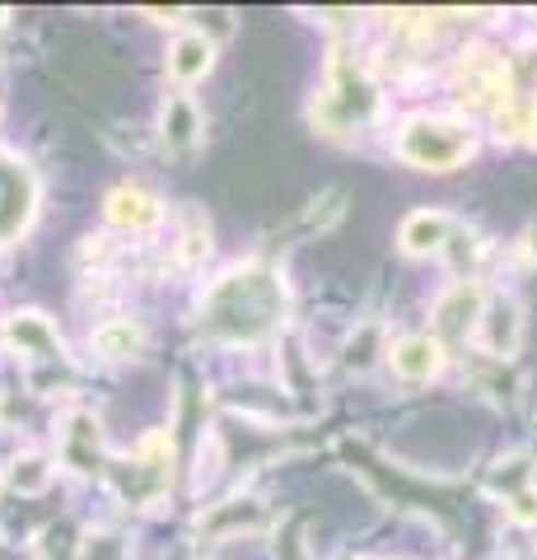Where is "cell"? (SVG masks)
<instances>
[{
    "mask_svg": "<svg viewBox=\"0 0 537 560\" xmlns=\"http://www.w3.org/2000/svg\"><path fill=\"white\" fill-rule=\"evenodd\" d=\"M281 304H285V294L271 271H257V267L234 271L206 300V331L224 341H253L281 318Z\"/></svg>",
    "mask_w": 537,
    "mask_h": 560,
    "instance_id": "1",
    "label": "cell"
},
{
    "mask_svg": "<svg viewBox=\"0 0 537 560\" xmlns=\"http://www.w3.org/2000/svg\"><path fill=\"white\" fill-rule=\"evenodd\" d=\"M397 154L416 168L444 173V168H458L467 154H472V131H467L458 117L421 113V117L407 121L402 136H397Z\"/></svg>",
    "mask_w": 537,
    "mask_h": 560,
    "instance_id": "2",
    "label": "cell"
},
{
    "mask_svg": "<svg viewBox=\"0 0 537 560\" xmlns=\"http://www.w3.org/2000/svg\"><path fill=\"white\" fill-rule=\"evenodd\" d=\"M33 201H38L33 173L14 160V154L0 150V243H10L28 224Z\"/></svg>",
    "mask_w": 537,
    "mask_h": 560,
    "instance_id": "3",
    "label": "cell"
},
{
    "mask_svg": "<svg viewBox=\"0 0 537 560\" xmlns=\"http://www.w3.org/2000/svg\"><path fill=\"white\" fill-rule=\"evenodd\" d=\"M477 337L487 346V355H514L518 337H524V313H518V304L505 300V294H495L491 304H481Z\"/></svg>",
    "mask_w": 537,
    "mask_h": 560,
    "instance_id": "4",
    "label": "cell"
},
{
    "mask_svg": "<svg viewBox=\"0 0 537 560\" xmlns=\"http://www.w3.org/2000/svg\"><path fill=\"white\" fill-rule=\"evenodd\" d=\"M481 304H487V290L477 285V280H458V285H448L435 304V327L444 337H467V331L477 327L481 318Z\"/></svg>",
    "mask_w": 537,
    "mask_h": 560,
    "instance_id": "5",
    "label": "cell"
},
{
    "mask_svg": "<svg viewBox=\"0 0 537 560\" xmlns=\"http://www.w3.org/2000/svg\"><path fill=\"white\" fill-rule=\"evenodd\" d=\"M388 360L407 383H430L440 374V364H444V350H440L435 337H421V331H416V337H402L388 350Z\"/></svg>",
    "mask_w": 537,
    "mask_h": 560,
    "instance_id": "6",
    "label": "cell"
},
{
    "mask_svg": "<svg viewBox=\"0 0 537 560\" xmlns=\"http://www.w3.org/2000/svg\"><path fill=\"white\" fill-rule=\"evenodd\" d=\"M5 341L20 350V355H33V360H57L61 355V337L43 313H14L10 327H5Z\"/></svg>",
    "mask_w": 537,
    "mask_h": 560,
    "instance_id": "7",
    "label": "cell"
},
{
    "mask_svg": "<svg viewBox=\"0 0 537 560\" xmlns=\"http://www.w3.org/2000/svg\"><path fill=\"white\" fill-rule=\"evenodd\" d=\"M211 66H215V43L206 38V33H183V38H173V47H168V75L173 80L197 84V80H206Z\"/></svg>",
    "mask_w": 537,
    "mask_h": 560,
    "instance_id": "8",
    "label": "cell"
},
{
    "mask_svg": "<svg viewBox=\"0 0 537 560\" xmlns=\"http://www.w3.org/2000/svg\"><path fill=\"white\" fill-rule=\"evenodd\" d=\"M103 210H108V220L122 224V230H150V224H160V215H164L160 197H150L145 187H117Z\"/></svg>",
    "mask_w": 537,
    "mask_h": 560,
    "instance_id": "9",
    "label": "cell"
},
{
    "mask_svg": "<svg viewBox=\"0 0 537 560\" xmlns=\"http://www.w3.org/2000/svg\"><path fill=\"white\" fill-rule=\"evenodd\" d=\"M61 463L75 467V471H94L98 463V420L75 411L71 420H66L61 430Z\"/></svg>",
    "mask_w": 537,
    "mask_h": 560,
    "instance_id": "10",
    "label": "cell"
},
{
    "mask_svg": "<svg viewBox=\"0 0 537 560\" xmlns=\"http://www.w3.org/2000/svg\"><path fill=\"white\" fill-rule=\"evenodd\" d=\"M448 234H454V220L444 210H411L402 220V248L407 253H440Z\"/></svg>",
    "mask_w": 537,
    "mask_h": 560,
    "instance_id": "11",
    "label": "cell"
},
{
    "mask_svg": "<svg viewBox=\"0 0 537 560\" xmlns=\"http://www.w3.org/2000/svg\"><path fill=\"white\" fill-rule=\"evenodd\" d=\"M160 131H164V145H168V150L197 145V136H201V113H197V103L187 98V94H168V98H164Z\"/></svg>",
    "mask_w": 537,
    "mask_h": 560,
    "instance_id": "12",
    "label": "cell"
},
{
    "mask_svg": "<svg viewBox=\"0 0 537 560\" xmlns=\"http://www.w3.org/2000/svg\"><path fill=\"white\" fill-rule=\"evenodd\" d=\"M141 327L136 323H127V318H113V323H103L98 331H94V350L98 355H108V360H127V355H136L141 350Z\"/></svg>",
    "mask_w": 537,
    "mask_h": 560,
    "instance_id": "13",
    "label": "cell"
},
{
    "mask_svg": "<svg viewBox=\"0 0 537 560\" xmlns=\"http://www.w3.org/2000/svg\"><path fill=\"white\" fill-rule=\"evenodd\" d=\"M5 481H10V490H20V495H38V490H47V481H51V463L43 453H20V458L10 463Z\"/></svg>",
    "mask_w": 537,
    "mask_h": 560,
    "instance_id": "14",
    "label": "cell"
},
{
    "mask_svg": "<svg viewBox=\"0 0 537 560\" xmlns=\"http://www.w3.org/2000/svg\"><path fill=\"white\" fill-rule=\"evenodd\" d=\"M201 253H211V234H206V224L197 210H187V234H183V257L187 261H197Z\"/></svg>",
    "mask_w": 537,
    "mask_h": 560,
    "instance_id": "15",
    "label": "cell"
},
{
    "mask_svg": "<svg viewBox=\"0 0 537 560\" xmlns=\"http://www.w3.org/2000/svg\"><path fill=\"white\" fill-rule=\"evenodd\" d=\"M341 201H346V191H341V187L323 191V197L314 201V210H308V224H318V230H323V224H332V220L341 215Z\"/></svg>",
    "mask_w": 537,
    "mask_h": 560,
    "instance_id": "16",
    "label": "cell"
},
{
    "mask_svg": "<svg viewBox=\"0 0 537 560\" xmlns=\"http://www.w3.org/2000/svg\"><path fill=\"white\" fill-rule=\"evenodd\" d=\"M510 518H518V523H537V495H514V504H510Z\"/></svg>",
    "mask_w": 537,
    "mask_h": 560,
    "instance_id": "17",
    "label": "cell"
},
{
    "mask_svg": "<svg viewBox=\"0 0 537 560\" xmlns=\"http://www.w3.org/2000/svg\"><path fill=\"white\" fill-rule=\"evenodd\" d=\"M108 257V238H84V248H80V261L90 267V261H103Z\"/></svg>",
    "mask_w": 537,
    "mask_h": 560,
    "instance_id": "18",
    "label": "cell"
},
{
    "mask_svg": "<svg viewBox=\"0 0 537 560\" xmlns=\"http://www.w3.org/2000/svg\"><path fill=\"white\" fill-rule=\"evenodd\" d=\"M528 253L537 257V220H533V230H528Z\"/></svg>",
    "mask_w": 537,
    "mask_h": 560,
    "instance_id": "19",
    "label": "cell"
},
{
    "mask_svg": "<svg viewBox=\"0 0 537 560\" xmlns=\"http://www.w3.org/2000/svg\"><path fill=\"white\" fill-rule=\"evenodd\" d=\"M5 20H10V10H5V5H0V24H5Z\"/></svg>",
    "mask_w": 537,
    "mask_h": 560,
    "instance_id": "20",
    "label": "cell"
},
{
    "mask_svg": "<svg viewBox=\"0 0 537 560\" xmlns=\"http://www.w3.org/2000/svg\"><path fill=\"white\" fill-rule=\"evenodd\" d=\"M528 560H537V556H528Z\"/></svg>",
    "mask_w": 537,
    "mask_h": 560,
    "instance_id": "21",
    "label": "cell"
}]
</instances>
